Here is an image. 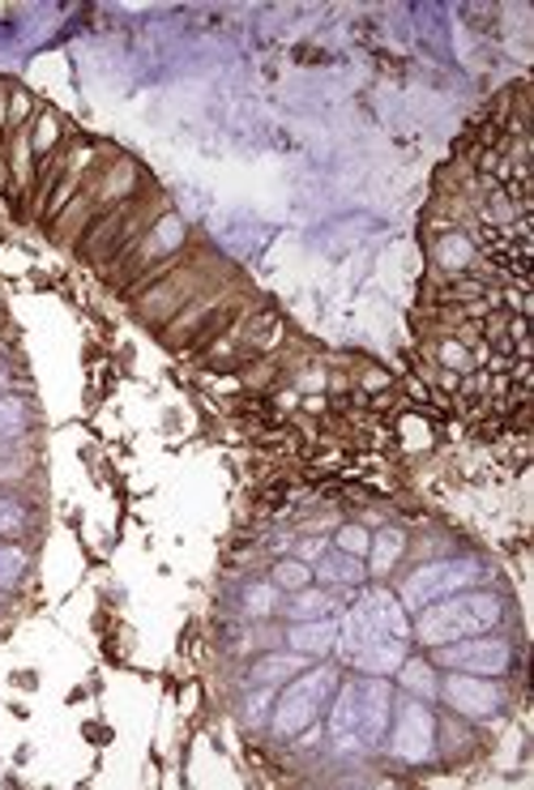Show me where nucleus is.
Returning <instances> with one entry per match:
<instances>
[{"label":"nucleus","mask_w":534,"mask_h":790,"mask_svg":"<svg viewBox=\"0 0 534 790\" xmlns=\"http://www.w3.org/2000/svg\"><path fill=\"white\" fill-rule=\"evenodd\" d=\"M368 543H372V534L363 526L338 530V551H347V556H368Z\"/></svg>","instance_id":"23"},{"label":"nucleus","mask_w":534,"mask_h":790,"mask_svg":"<svg viewBox=\"0 0 534 790\" xmlns=\"http://www.w3.org/2000/svg\"><path fill=\"white\" fill-rule=\"evenodd\" d=\"M329 603H334V599H329L325 590H309V585H304V590H295V599L287 603V615H291V619H316V615L329 612Z\"/></svg>","instance_id":"16"},{"label":"nucleus","mask_w":534,"mask_h":790,"mask_svg":"<svg viewBox=\"0 0 534 790\" xmlns=\"http://www.w3.org/2000/svg\"><path fill=\"white\" fill-rule=\"evenodd\" d=\"M334 688H338V671L334 666H312L304 675H291V684L282 688V697L274 705V731L287 735V740L309 731L312 722L321 718V709L329 705Z\"/></svg>","instance_id":"4"},{"label":"nucleus","mask_w":534,"mask_h":790,"mask_svg":"<svg viewBox=\"0 0 534 790\" xmlns=\"http://www.w3.org/2000/svg\"><path fill=\"white\" fill-rule=\"evenodd\" d=\"M479 577H484V569L475 560H437V565H423V569H415L402 581L398 603L415 615L423 612L428 603H437V599H449L457 590H471Z\"/></svg>","instance_id":"5"},{"label":"nucleus","mask_w":534,"mask_h":790,"mask_svg":"<svg viewBox=\"0 0 534 790\" xmlns=\"http://www.w3.org/2000/svg\"><path fill=\"white\" fill-rule=\"evenodd\" d=\"M368 551H372V560H368V572L385 577V572L398 565L402 551H406V534H402V530H381V534H372Z\"/></svg>","instance_id":"13"},{"label":"nucleus","mask_w":534,"mask_h":790,"mask_svg":"<svg viewBox=\"0 0 534 790\" xmlns=\"http://www.w3.org/2000/svg\"><path fill=\"white\" fill-rule=\"evenodd\" d=\"M304 654H295V650H291V654H266V659L257 662V666H253V679H257V684H278V679H291V675H295V671H304Z\"/></svg>","instance_id":"14"},{"label":"nucleus","mask_w":534,"mask_h":790,"mask_svg":"<svg viewBox=\"0 0 534 790\" xmlns=\"http://www.w3.org/2000/svg\"><path fill=\"white\" fill-rule=\"evenodd\" d=\"M500 624V599L488 590H457L449 599L428 603L423 612H415V637L437 650L449 641H462V637H479L491 632Z\"/></svg>","instance_id":"3"},{"label":"nucleus","mask_w":534,"mask_h":790,"mask_svg":"<svg viewBox=\"0 0 534 790\" xmlns=\"http://www.w3.org/2000/svg\"><path fill=\"white\" fill-rule=\"evenodd\" d=\"M31 129H35V137H31V150L39 154L35 163H44L47 154H56V137H60V116H56V112H39V120H35Z\"/></svg>","instance_id":"17"},{"label":"nucleus","mask_w":534,"mask_h":790,"mask_svg":"<svg viewBox=\"0 0 534 790\" xmlns=\"http://www.w3.org/2000/svg\"><path fill=\"white\" fill-rule=\"evenodd\" d=\"M437 262L445 265L449 274H471V269H479V248L471 244V235H457V231H445L441 240H437Z\"/></svg>","instance_id":"12"},{"label":"nucleus","mask_w":534,"mask_h":790,"mask_svg":"<svg viewBox=\"0 0 534 790\" xmlns=\"http://www.w3.org/2000/svg\"><path fill=\"white\" fill-rule=\"evenodd\" d=\"M437 666L449 671H462V675H504L513 666V650L504 637H462V641H449L437 646Z\"/></svg>","instance_id":"7"},{"label":"nucleus","mask_w":534,"mask_h":790,"mask_svg":"<svg viewBox=\"0 0 534 790\" xmlns=\"http://www.w3.org/2000/svg\"><path fill=\"white\" fill-rule=\"evenodd\" d=\"M274 585L278 590H304V585H312V569L304 560H282V565H274Z\"/></svg>","instance_id":"18"},{"label":"nucleus","mask_w":534,"mask_h":790,"mask_svg":"<svg viewBox=\"0 0 534 790\" xmlns=\"http://www.w3.org/2000/svg\"><path fill=\"white\" fill-rule=\"evenodd\" d=\"M363 556H347V551H325L321 560H316V569L312 577L321 581V585H359L363 581Z\"/></svg>","instance_id":"11"},{"label":"nucleus","mask_w":534,"mask_h":790,"mask_svg":"<svg viewBox=\"0 0 534 790\" xmlns=\"http://www.w3.org/2000/svg\"><path fill=\"white\" fill-rule=\"evenodd\" d=\"M4 390H9V372L0 368V394H4Z\"/></svg>","instance_id":"24"},{"label":"nucleus","mask_w":534,"mask_h":790,"mask_svg":"<svg viewBox=\"0 0 534 790\" xmlns=\"http://www.w3.org/2000/svg\"><path fill=\"white\" fill-rule=\"evenodd\" d=\"M26 530V509L13 496H0V534H22Z\"/></svg>","instance_id":"22"},{"label":"nucleus","mask_w":534,"mask_h":790,"mask_svg":"<svg viewBox=\"0 0 534 790\" xmlns=\"http://www.w3.org/2000/svg\"><path fill=\"white\" fill-rule=\"evenodd\" d=\"M437 693H441L457 713H466V718H491V713L504 705L500 688L491 684L488 675H462V671H453Z\"/></svg>","instance_id":"9"},{"label":"nucleus","mask_w":534,"mask_h":790,"mask_svg":"<svg viewBox=\"0 0 534 790\" xmlns=\"http://www.w3.org/2000/svg\"><path fill=\"white\" fill-rule=\"evenodd\" d=\"M338 697L329 705V740L338 752H363L376 747L390 731L394 713V693L381 675L372 679H347L334 688Z\"/></svg>","instance_id":"2"},{"label":"nucleus","mask_w":534,"mask_h":790,"mask_svg":"<svg viewBox=\"0 0 534 790\" xmlns=\"http://www.w3.org/2000/svg\"><path fill=\"white\" fill-rule=\"evenodd\" d=\"M278 607V585H253L248 594H244V612L253 615V619H262Z\"/></svg>","instance_id":"21"},{"label":"nucleus","mask_w":534,"mask_h":790,"mask_svg":"<svg viewBox=\"0 0 534 790\" xmlns=\"http://www.w3.org/2000/svg\"><path fill=\"white\" fill-rule=\"evenodd\" d=\"M334 641H338V624L325 619V615H316V619H295V624L287 628V646H291L295 654H304V659L329 654Z\"/></svg>","instance_id":"10"},{"label":"nucleus","mask_w":534,"mask_h":790,"mask_svg":"<svg viewBox=\"0 0 534 790\" xmlns=\"http://www.w3.org/2000/svg\"><path fill=\"white\" fill-rule=\"evenodd\" d=\"M26 572V551L22 547H0V590H13Z\"/></svg>","instance_id":"19"},{"label":"nucleus","mask_w":534,"mask_h":790,"mask_svg":"<svg viewBox=\"0 0 534 790\" xmlns=\"http://www.w3.org/2000/svg\"><path fill=\"white\" fill-rule=\"evenodd\" d=\"M26 428V406L22 397H0V437H18Z\"/></svg>","instance_id":"20"},{"label":"nucleus","mask_w":534,"mask_h":790,"mask_svg":"<svg viewBox=\"0 0 534 790\" xmlns=\"http://www.w3.org/2000/svg\"><path fill=\"white\" fill-rule=\"evenodd\" d=\"M179 240H184V226H179L176 214H163V222H154V226H146V235L137 240L134 248L120 257L116 265H107L103 269V278L107 282H116V287H125L129 278H141L150 265H159V257H172L179 248Z\"/></svg>","instance_id":"6"},{"label":"nucleus","mask_w":534,"mask_h":790,"mask_svg":"<svg viewBox=\"0 0 534 790\" xmlns=\"http://www.w3.org/2000/svg\"><path fill=\"white\" fill-rule=\"evenodd\" d=\"M398 679L415 693V697H437V675H432V666L423 659H402V666H398Z\"/></svg>","instance_id":"15"},{"label":"nucleus","mask_w":534,"mask_h":790,"mask_svg":"<svg viewBox=\"0 0 534 790\" xmlns=\"http://www.w3.org/2000/svg\"><path fill=\"white\" fill-rule=\"evenodd\" d=\"M406 641H410V619L406 607L390 590H363L351 612L338 624V641L334 650L351 662L356 671L368 675H390L406 659Z\"/></svg>","instance_id":"1"},{"label":"nucleus","mask_w":534,"mask_h":790,"mask_svg":"<svg viewBox=\"0 0 534 790\" xmlns=\"http://www.w3.org/2000/svg\"><path fill=\"white\" fill-rule=\"evenodd\" d=\"M390 752L406 765H423L437 752V713L423 701H402L390 731Z\"/></svg>","instance_id":"8"}]
</instances>
